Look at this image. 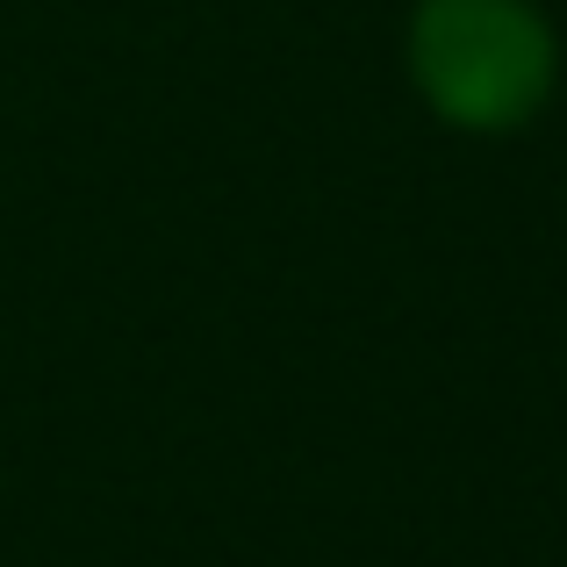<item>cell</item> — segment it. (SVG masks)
<instances>
[{
    "instance_id": "1",
    "label": "cell",
    "mask_w": 567,
    "mask_h": 567,
    "mask_svg": "<svg viewBox=\"0 0 567 567\" xmlns=\"http://www.w3.org/2000/svg\"><path fill=\"white\" fill-rule=\"evenodd\" d=\"M416 72L453 123H517L546 86V29L517 0H431Z\"/></svg>"
}]
</instances>
